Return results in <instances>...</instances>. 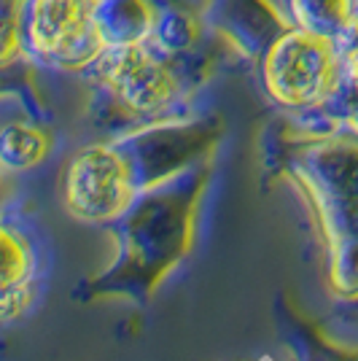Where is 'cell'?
I'll return each mask as SVG.
<instances>
[{
	"label": "cell",
	"instance_id": "cell-1",
	"mask_svg": "<svg viewBox=\"0 0 358 361\" xmlns=\"http://www.w3.org/2000/svg\"><path fill=\"white\" fill-rule=\"evenodd\" d=\"M345 65L340 46L328 35L304 27L283 35L264 62L267 92L288 108H310L328 100L342 87Z\"/></svg>",
	"mask_w": 358,
	"mask_h": 361
},
{
	"label": "cell",
	"instance_id": "cell-2",
	"mask_svg": "<svg viewBox=\"0 0 358 361\" xmlns=\"http://www.w3.org/2000/svg\"><path fill=\"white\" fill-rule=\"evenodd\" d=\"M100 8L90 0H27L25 44L38 60L60 68L97 62L105 51Z\"/></svg>",
	"mask_w": 358,
	"mask_h": 361
},
{
	"label": "cell",
	"instance_id": "cell-3",
	"mask_svg": "<svg viewBox=\"0 0 358 361\" xmlns=\"http://www.w3.org/2000/svg\"><path fill=\"white\" fill-rule=\"evenodd\" d=\"M135 178L127 157L108 146L78 151L65 173V205L75 219L105 224L130 208Z\"/></svg>",
	"mask_w": 358,
	"mask_h": 361
},
{
	"label": "cell",
	"instance_id": "cell-4",
	"mask_svg": "<svg viewBox=\"0 0 358 361\" xmlns=\"http://www.w3.org/2000/svg\"><path fill=\"white\" fill-rule=\"evenodd\" d=\"M94 65L103 84L132 111L154 114L175 100V75L143 41L108 44Z\"/></svg>",
	"mask_w": 358,
	"mask_h": 361
},
{
	"label": "cell",
	"instance_id": "cell-5",
	"mask_svg": "<svg viewBox=\"0 0 358 361\" xmlns=\"http://www.w3.org/2000/svg\"><path fill=\"white\" fill-rule=\"evenodd\" d=\"M38 275V251L22 226L0 221V310L27 305Z\"/></svg>",
	"mask_w": 358,
	"mask_h": 361
},
{
	"label": "cell",
	"instance_id": "cell-6",
	"mask_svg": "<svg viewBox=\"0 0 358 361\" xmlns=\"http://www.w3.org/2000/svg\"><path fill=\"white\" fill-rule=\"evenodd\" d=\"M294 11L299 27L337 41L345 27L353 22L358 0H294Z\"/></svg>",
	"mask_w": 358,
	"mask_h": 361
},
{
	"label": "cell",
	"instance_id": "cell-7",
	"mask_svg": "<svg viewBox=\"0 0 358 361\" xmlns=\"http://www.w3.org/2000/svg\"><path fill=\"white\" fill-rule=\"evenodd\" d=\"M49 140L41 130L27 124H11L0 133V165L25 170L44 159Z\"/></svg>",
	"mask_w": 358,
	"mask_h": 361
},
{
	"label": "cell",
	"instance_id": "cell-8",
	"mask_svg": "<svg viewBox=\"0 0 358 361\" xmlns=\"http://www.w3.org/2000/svg\"><path fill=\"white\" fill-rule=\"evenodd\" d=\"M27 0H0V62H11L25 44Z\"/></svg>",
	"mask_w": 358,
	"mask_h": 361
},
{
	"label": "cell",
	"instance_id": "cell-9",
	"mask_svg": "<svg viewBox=\"0 0 358 361\" xmlns=\"http://www.w3.org/2000/svg\"><path fill=\"white\" fill-rule=\"evenodd\" d=\"M337 46H340V54H342L345 75L358 87V11L353 16V22L337 38Z\"/></svg>",
	"mask_w": 358,
	"mask_h": 361
},
{
	"label": "cell",
	"instance_id": "cell-10",
	"mask_svg": "<svg viewBox=\"0 0 358 361\" xmlns=\"http://www.w3.org/2000/svg\"><path fill=\"white\" fill-rule=\"evenodd\" d=\"M90 3H94L97 8H103V6H105V3H108V0H90Z\"/></svg>",
	"mask_w": 358,
	"mask_h": 361
}]
</instances>
